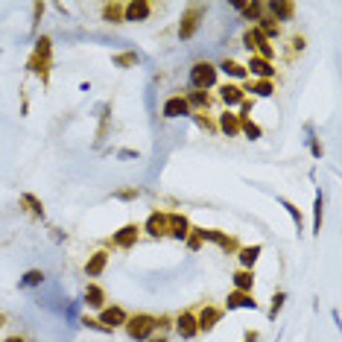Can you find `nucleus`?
<instances>
[{
    "label": "nucleus",
    "mask_w": 342,
    "mask_h": 342,
    "mask_svg": "<svg viewBox=\"0 0 342 342\" xmlns=\"http://www.w3.org/2000/svg\"><path fill=\"white\" fill-rule=\"evenodd\" d=\"M21 199H24V205H30V211L35 214V217H44V205H41V202H38L32 193H24Z\"/></svg>",
    "instance_id": "nucleus-28"
},
{
    "label": "nucleus",
    "mask_w": 342,
    "mask_h": 342,
    "mask_svg": "<svg viewBox=\"0 0 342 342\" xmlns=\"http://www.w3.org/2000/svg\"><path fill=\"white\" fill-rule=\"evenodd\" d=\"M135 240H138V225H132V222H129V225H123V228H120V231L111 237V243H114V246H120V249L135 246Z\"/></svg>",
    "instance_id": "nucleus-11"
},
{
    "label": "nucleus",
    "mask_w": 342,
    "mask_h": 342,
    "mask_svg": "<svg viewBox=\"0 0 342 342\" xmlns=\"http://www.w3.org/2000/svg\"><path fill=\"white\" fill-rule=\"evenodd\" d=\"M187 105H208V94L193 91L190 97H187Z\"/></svg>",
    "instance_id": "nucleus-32"
},
{
    "label": "nucleus",
    "mask_w": 342,
    "mask_h": 342,
    "mask_svg": "<svg viewBox=\"0 0 342 342\" xmlns=\"http://www.w3.org/2000/svg\"><path fill=\"white\" fill-rule=\"evenodd\" d=\"M217 82V67L211 62H196L193 64V70H190V85L196 88V91H202V88H211Z\"/></svg>",
    "instance_id": "nucleus-2"
},
{
    "label": "nucleus",
    "mask_w": 342,
    "mask_h": 342,
    "mask_svg": "<svg viewBox=\"0 0 342 342\" xmlns=\"http://www.w3.org/2000/svg\"><path fill=\"white\" fill-rule=\"evenodd\" d=\"M225 307H228V310H237V307H243V310H254L257 301L251 298L249 293H237V290H234V293L225 298Z\"/></svg>",
    "instance_id": "nucleus-9"
},
{
    "label": "nucleus",
    "mask_w": 342,
    "mask_h": 342,
    "mask_svg": "<svg viewBox=\"0 0 342 342\" xmlns=\"http://www.w3.org/2000/svg\"><path fill=\"white\" fill-rule=\"evenodd\" d=\"M243 91H251L254 97H272V82H269V79H260V82H254V85L243 88Z\"/></svg>",
    "instance_id": "nucleus-24"
},
{
    "label": "nucleus",
    "mask_w": 342,
    "mask_h": 342,
    "mask_svg": "<svg viewBox=\"0 0 342 342\" xmlns=\"http://www.w3.org/2000/svg\"><path fill=\"white\" fill-rule=\"evenodd\" d=\"M246 73H254V76H260V79H272V76H275V67L266 62V59L251 56L249 64H246Z\"/></svg>",
    "instance_id": "nucleus-10"
},
{
    "label": "nucleus",
    "mask_w": 342,
    "mask_h": 342,
    "mask_svg": "<svg viewBox=\"0 0 342 342\" xmlns=\"http://www.w3.org/2000/svg\"><path fill=\"white\" fill-rule=\"evenodd\" d=\"M243 99H246V91L240 85H222V102L225 105H237Z\"/></svg>",
    "instance_id": "nucleus-17"
},
{
    "label": "nucleus",
    "mask_w": 342,
    "mask_h": 342,
    "mask_svg": "<svg viewBox=\"0 0 342 342\" xmlns=\"http://www.w3.org/2000/svg\"><path fill=\"white\" fill-rule=\"evenodd\" d=\"M234 287H237V293H249L251 287H254V275H251V269H240V272L234 275Z\"/></svg>",
    "instance_id": "nucleus-18"
},
{
    "label": "nucleus",
    "mask_w": 342,
    "mask_h": 342,
    "mask_svg": "<svg viewBox=\"0 0 342 342\" xmlns=\"http://www.w3.org/2000/svg\"><path fill=\"white\" fill-rule=\"evenodd\" d=\"M147 231H149L152 237H161V234H167V214H164V211H155V214H149V219H147Z\"/></svg>",
    "instance_id": "nucleus-13"
},
{
    "label": "nucleus",
    "mask_w": 342,
    "mask_h": 342,
    "mask_svg": "<svg viewBox=\"0 0 342 342\" xmlns=\"http://www.w3.org/2000/svg\"><path fill=\"white\" fill-rule=\"evenodd\" d=\"M176 331H179V337H182V340H193V337L199 334L196 316H193V313H182V316L176 319Z\"/></svg>",
    "instance_id": "nucleus-7"
},
{
    "label": "nucleus",
    "mask_w": 342,
    "mask_h": 342,
    "mask_svg": "<svg viewBox=\"0 0 342 342\" xmlns=\"http://www.w3.org/2000/svg\"><path fill=\"white\" fill-rule=\"evenodd\" d=\"M114 196H117V199H135V196H138V190H117Z\"/></svg>",
    "instance_id": "nucleus-35"
},
{
    "label": "nucleus",
    "mask_w": 342,
    "mask_h": 342,
    "mask_svg": "<svg viewBox=\"0 0 342 342\" xmlns=\"http://www.w3.org/2000/svg\"><path fill=\"white\" fill-rule=\"evenodd\" d=\"M6 342H27V340H24V337H9Z\"/></svg>",
    "instance_id": "nucleus-37"
},
{
    "label": "nucleus",
    "mask_w": 342,
    "mask_h": 342,
    "mask_svg": "<svg viewBox=\"0 0 342 342\" xmlns=\"http://www.w3.org/2000/svg\"><path fill=\"white\" fill-rule=\"evenodd\" d=\"M269 12L275 15V21H293L295 6H293V3H284V0H275V3H269Z\"/></svg>",
    "instance_id": "nucleus-15"
},
{
    "label": "nucleus",
    "mask_w": 342,
    "mask_h": 342,
    "mask_svg": "<svg viewBox=\"0 0 342 342\" xmlns=\"http://www.w3.org/2000/svg\"><path fill=\"white\" fill-rule=\"evenodd\" d=\"M105 263H108V254H105V251H94L91 260L85 263V272H88V278H97V275L105 269Z\"/></svg>",
    "instance_id": "nucleus-14"
},
{
    "label": "nucleus",
    "mask_w": 342,
    "mask_h": 342,
    "mask_svg": "<svg viewBox=\"0 0 342 342\" xmlns=\"http://www.w3.org/2000/svg\"><path fill=\"white\" fill-rule=\"evenodd\" d=\"M126 319H129V316H126L123 307H102V310H99V325L108 328V331L117 328V325H126Z\"/></svg>",
    "instance_id": "nucleus-6"
},
{
    "label": "nucleus",
    "mask_w": 342,
    "mask_h": 342,
    "mask_svg": "<svg viewBox=\"0 0 342 342\" xmlns=\"http://www.w3.org/2000/svg\"><path fill=\"white\" fill-rule=\"evenodd\" d=\"M50 44H53V41H50L47 35H41V38L35 41V56L44 59V62H50Z\"/></svg>",
    "instance_id": "nucleus-25"
},
{
    "label": "nucleus",
    "mask_w": 342,
    "mask_h": 342,
    "mask_svg": "<svg viewBox=\"0 0 342 342\" xmlns=\"http://www.w3.org/2000/svg\"><path fill=\"white\" fill-rule=\"evenodd\" d=\"M3 325H6V316H3V313H0V328H3Z\"/></svg>",
    "instance_id": "nucleus-38"
},
{
    "label": "nucleus",
    "mask_w": 342,
    "mask_h": 342,
    "mask_svg": "<svg viewBox=\"0 0 342 342\" xmlns=\"http://www.w3.org/2000/svg\"><path fill=\"white\" fill-rule=\"evenodd\" d=\"M82 325H85V328H91V331H99V334H108V328H102L97 319H88V316L82 319Z\"/></svg>",
    "instance_id": "nucleus-33"
},
{
    "label": "nucleus",
    "mask_w": 342,
    "mask_h": 342,
    "mask_svg": "<svg viewBox=\"0 0 342 342\" xmlns=\"http://www.w3.org/2000/svg\"><path fill=\"white\" fill-rule=\"evenodd\" d=\"M240 129H243V135H246L249 141H257V138H260V126L251 123L249 117H243V120H240Z\"/></svg>",
    "instance_id": "nucleus-27"
},
{
    "label": "nucleus",
    "mask_w": 342,
    "mask_h": 342,
    "mask_svg": "<svg viewBox=\"0 0 342 342\" xmlns=\"http://www.w3.org/2000/svg\"><path fill=\"white\" fill-rule=\"evenodd\" d=\"M147 342H167V340H164V337H158V340H147Z\"/></svg>",
    "instance_id": "nucleus-39"
},
{
    "label": "nucleus",
    "mask_w": 342,
    "mask_h": 342,
    "mask_svg": "<svg viewBox=\"0 0 342 342\" xmlns=\"http://www.w3.org/2000/svg\"><path fill=\"white\" fill-rule=\"evenodd\" d=\"M126 334H129L132 340H138V342L149 340V337L155 334V316H149V313H138V316L126 319Z\"/></svg>",
    "instance_id": "nucleus-1"
},
{
    "label": "nucleus",
    "mask_w": 342,
    "mask_h": 342,
    "mask_svg": "<svg viewBox=\"0 0 342 342\" xmlns=\"http://www.w3.org/2000/svg\"><path fill=\"white\" fill-rule=\"evenodd\" d=\"M257 340V331H246V337H243V342H254Z\"/></svg>",
    "instance_id": "nucleus-36"
},
{
    "label": "nucleus",
    "mask_w": 342,
    "mask_h": 342,
    "mask_svg": "<svg viewBox=\"0 0 342 342\" xmlns=\"http://www.w3.org/2000/svg\"><path fill=\"white\" fill-rule=\"evenodd\" d=\"M322 214H325V196L316 193V205H313V234L322 231Z\"/></svg>",
    "instance_id": "nucleus-20"
},
{
    "label": "nucleus",
    "mask_w": 342,
    "mask_h": 342,
    "mask_svg": "<svg viewBox=\"0 0 342 342\" xmlns=\"http://www.w3.org/2000/svg\"><path fill=\"white\" fill-rule=\"evenodd\" d=\"M219 316H222V310H217V307H205V310L199 313V319H196V325H199V331H214V325L219 322Z\"/></svg>",
    "instance_id": "nucleus-12"
},
{
    "label": "nucleus",
    "mask_w": 342,
    "mask_h": 342,
    "mask_svg": "<svg viewBox=\"0 0 342 342\" xmlns=\"http://www.w3.org/2000/svg\"><path fill=\"white\" fill-rule=\"evenodd\" d=\"M219 67H222L228 76H237V79H243V76H246V67H243L240 62H234V59H225V62L219 64Z\"/></svg>",
    "instance_id": "nucleus-23"
},
{
    "label": "nucleus",
    "mask_w": 342,
    "mask_h": 342,
    "mask_svg": "<svg viewBox=\"0 0 342 342\" xmlns=\"http://www.w3.org/2000/svg\"><path fill=\"white\" fill-rule=\"evenodd\" d=\"M219 129H222L225 135H237V132H240V117H237V114H228V111H225V114L219 117Z\"/></svg>",
    "instance_id": "nucleus-19"
},
{
    "label": "nucleus",
    "mask_w": 342,
    "mask_h": 342,
    "mask_svg": "<svg viewBox=\"0 0 342 342\" xmlns=\"http://www.w3.org/2000/svg\"><path fill=\"white\" fill-rule=\"evenodd\" d=\"M141 59H138V53H117L114 56V64L117 67H132V64H138Z\"/></svg>",
    "instance_id": "nucleus-29"
},
{
    "label": "nucleus",
    "mask_w": 342,
    "mask_h": 342,
    "mask_svg": "<svg viewBox=\"0 0 342 342\" xmlns=\"http://www.w3.org/2000/svg\"><path fill=\"white\" fill-rule=\"evenodd\" d=\"M102 18L111 21V24H120V21H123V3H108V6H102Z\"/></svg>",
    "instance_id": "nucleus-21"
},
{
    "label": "nucleus",
    "mask_w": 342,
    "mask_h": 342,
    "mask_svg": "<svg viewBox=\"0 0 342 342\" xmlns=\"http://www.w3.org/2000/svg\"><path fill=\"white\" fill-rule=\"evenodd\" d=\"M152 12V6L147 0H135V3H126L123 6V21H147Z\"/></svg>",
    "instance_id": "nucleus-5"
},
{
    "label": "nucleus",
    "mask_w": 342,
    "mask_h": 342,
    "mask_svg": "<svg viewBox=\"0 0 342 342\" xmlns=\"http://www.w3.org/2000/svg\"><path fill=\"white\" fill-rule=\"evenodd\" d=\"M257 254H260V246H246V249H240V263H243V269H251V266H254Z\"/></svg>",
    "instance_id": "nucleus-22"
},
{
    "label": "nucleus",
    "mask_w": 342,
    "mask_h": 342,
    "mask_svg": "<svg viewBox=\"0 0 342 342\" xmlns=\"http://www.w3.org/2000/svg\"><path fill=\"white\" fill-rule=\"evenodd\" d=\"M44 284V272L41 269H30L24 278H21V287H41Z\"/></svg>",
    "instance_id": "nucleus-26"
},
{
    "label": "nucleus",
    "mask_w": 342,
    "mask_h": 342,
    "mask_svg": "<svg viewBox=\"0 0 342 342\" xmlns=\"http://www.w3.org/2000/svg\"><path fill=\"white\" fill-rule=\"evenodd\" d=\"M167 234L176 237V240H185L190 234V225H187L185 214H167Z\"/></svg>",
    "instance_id": "nucleus-4"
},
{
    "label": "nucleus",
    "mask_w": 342,
    "mask_h": 342,
    "mask_svg": "<svg viewBox=\"0 0 342 342\" xmlns=\"http://www.w3.org/2000/svg\"><path fill=\"white\" fill-rule=\"evenodd\" d=\"M281 205L287 208V214H290V219H293V222H295V228L301 231V211H298V208H295L293 202H287V199H281Z\"/></svg>",
    "instance_id": "nucleus-30"
},
{
    "label": "nucleus",
    "mask_w": 342,
    "mask_h": 342,
    "mask_svg": "<svg viewBox=\"0 0 342 342\" xmlns=\"http://www.w3.org/2000/svg\"><path fill=\"white\" fill-rule=\"evenodd\" d=\"M85 304L94 307V310H102V304H105V293H102L97 284H88V290H85Z\"/></svg>",
    "instance_id": "nucleus-16"
},
{
    "label": "nucleus",
    "mask_w": 342,
    "mask_h": 342,
    "mask_svg": "<svg viewBox=\"0 0 342 342\" xmlns=\"http://www.w3.org/2000/svg\"><path fill=\"white\" fill-rule=\"evenodd\" d=\"M284 301H287V293H275V298H272V307H269V319H275L284 307Z\"/></svg>",
    "instance_id": "nucleus-31"
},
{
    "label": "nucleus",
    "mask_w": 342,
    "mask_h": 342,
    "mask_svg": "<svg viewBox=\"0 0 342 342\" xmlns=\"http://www.w3.org/2000/svg\"><path fill=\"white\" fill-rule=\"evenodd\" d=\"M202 15H205V6H202V3H190L187 12H185V18H182V24H179V38H190L193 32L199 30Z\"/></svg>",
    "instance_id": "nucleus-3"
},
{
    "label": "nucleus",
    "mask_w": 342,
    "mask_h": 342,
    "mask_svg": "<svg viewBox=\"0 0 342 342\" xmlns=\"http://www.w3.org/2000/svg\"><path fill=\"white\" fill-rule=\"evenodd\" d=\"M196 123L202 126V129H208V132H217V123L208 120V117H202V114H196Z\"/></svg>",
    "instance_id": "nucleus-34"
},
{
    "label": "nucleus",
    "mask_w": 342,
    "mask_h": 342,
    "mask_svg": "<svg viewBox=\"0 0 342 342\" xmlns=\"http://www.w3.org/2000/svg\"><path fill=\"white\" fill-rule=\"evenodd\" d=\"M185 114H190V105H187L185 97H170L167 102H164V117H185Z\"/></svg>",
    "instance_id": "nucleus-8"
}]
</instances>
